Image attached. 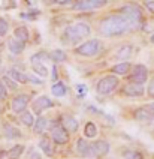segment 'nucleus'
Returning <instances> with one entry per match:
<instances>
[{"instance_id": "obj_1", "label": "nucleus", "mask_w": 154, "mask_h": 159, "mask_svg": "<svg viewBox=\"0 0 154 159\" xmlns=\"http://www.w3.org/2000/svg\"><path fill=\"white\" fill-rule=\"evenodd\" d=\"M127 32H133V29L123 14L109 15L100 23V33L105 36H117Z\"/></svg>"}, {"instance_id": "obj_2", "label": "nucleus", "mask_w": 154, "mask_h": 159, "mask_svg": "<svg viewBox=\"0 0 154 159\" xmlns=\"http://www.w3.org/2000/svg\"><path fill=\"white\" fill-rule=\"evenodd\" d=\"M90 35V26L87 23H75L64 29L63 39L64 42H76Z\"/></svg>"}, {"instance_id": "obj_3", "label": "nucleus", "mask_w": 154, "mask_h": 159, "mask_svg": "<svg viewBox=\"0 0 154 159\" xmlns=\"http://www.w3.org/2000/svg\"><path fill=\"white\" fill-rule=\"evenodd\" d=\"M120 14H123L124 17L127 18V21L130 23V26L133 30H138L141 29V24H142V12L141 9L138 8L136 5H127L120 11Z\"/></svg>"}, {"instance_id": "obj_4", "label": "nucleus", "mask_w": 154, "mask_h": 159, "mask_svg": "<svg viewBox=\"0 0 154 159\" xmlns=\"http://www.w3.org/2000/svg\"><path fill=\"white\" fill-rule=\"evenodd\" d=\"M103 50V45L100 41L97 39H91V41H87L82 45H79L76 48V53L81 54V56H85V57H94V56H99Z\"/></svg>"}, {"instance_id": "obj_5", "label": "nucleus", "mask_w": 154, "mask_h": 159, "mask_svg": "<svg viewBox=\"0 0 154 159\" xmlns=\"http://www.w3.org/2000/svg\"><path fill=\"white\" fill-rule=\"evenodd\" d=\"M118 84H120V81H118V78L115 75H108V77L102 78L97 83L96 90H97V93H100V95H109V93H112L118 87Z\"/></svg>"}, {"instance_id": "obj_6", "label": "nucleus", "mask_w": 154, "mask_h": 159, "mask_svg": "<svg viewBox=\"0 0 154 159\" xmlns=\"http://www.w3.org/2000/svg\"><path fill=\"white\" fill-rule=\"evenodd\" d=\"M135 119L144 123H154V102L138 108L135 111Z\"/></svg>"}, {"instance_id": "obj_7", "label": "nucleus", "mask_w": 154, "mask_h": 159, "mask_svg": "<svg viewBox=\"0 0 154 159\" xmlns=\"http://www.w3.org/2000/svg\"><path fill=\"white\" fill-rule=\"evenodd\" d=\"M148 78V69L145 68L144 65H136L132 69L130 74V83H135V84H144Z\"/></svg>"}, {"instance_id": "obj_8", "label": "nucleus", "mask_w": 154, "mask_h": 159, "mask_svg": "<svg viewBox=\"0 0 154 159\" xmlns=\"http://www.w3.org/2000/svg\"><path fill=\"white\" fill-rule=\"evenodd\" d=\"M106 5V0H81L73 5L75 11H93Z\"/></svg>"}, {"instance_id": "obj_9", "label": "nucleus", "mask_w": 154, "mask_h": 159, "mask_svg": "<svg viewBox=\"0 0 154 159\" xmlns=\"http://www.w3.org/2000/svg\"><path fill=\"white\" fill-rule=\"evenodd\" d=\"M54 105V102L49 99L48 96L45 95H41V96H37L35 101H33V104H32V108H33V113H36V114H41L42 111H45L46 108H51V107Z\"/></svg>"}, {"instance_id": "obj_10", "label": "nucleus", "mask_w": 154, "mask_h": 159, "mask_svg": "<svg viewBox=\"0 0 154 159\" xmlns=\"http://www.w3.org/2000/svg\"><path fill=\"white\" fill-rule=\"evenodd\" d=\"M28 102H30V96L26 95V93H21V95H17V96L12 99V111L14 113H23V111H26V108H27Z\"/></svg>"}, {"instance_id": "obj_11", "label": "nucleus", "mask_w": 154, "mask_h": 159, "mask_svg": "<svg viewBox=\"0 0 154 159\" xmlns=\"http://www.w3.org/2000/svg\"><path fill=\"white\" fill-rule=\"evenodd\" d=\"M51 138H53V141L55 144L62 146V144H66V143L69 141V134L66 132V129H64L62 125H57V126H54L51 129Z\"/></svg>"}, {"instance_id": "obj_12", "label": "nucleus", "mask_w": 154, "mask_h": 159, "mask_svg": "<svg viewBox=\"0 0 154 159\" xmlns=\"http://www.w3.org/2000/svg\"><path fill=\"white\" fill-rule=\"evenodd\" d=\"M109 152V143L105 140H97V141L90 144V156H103Z\"/></svg>"}, {"instance_id": "obj_13", "label": "nucleus", "mask_w": 154, "mask_h": 159, "mask_svg": "<svg viewBox=\"0 0 154 159\" xmlns=\"http://www.w3.org/2000/svg\"><path fill=\"white\" fill-rule=\"evenodd\" d=\"M123 93L127 95V96H142L144 95V87L141 84H135V83H127L126 86L123 87Z\"/></svg>"}, {"instance_id": "obj_14", "label": "nucleus", "mask_w": 154, "mask_h": 159, "mask_svg": "<svg viewBox=\"0 0 154 159\" xmlns=\"http://www.w3.org/2000/svg\"><path fill=\"white\" fill-rule=\"evenodd\" d=\"M62 126L66 129V132H75L78 129V120L69 114H64L62 117Z\"/></svg>"}, {"instance_id": "obj_15", "label": "nucleus", "mask_w": 154, "mask_h": 159, "mask_svg": "<svg viewBox=\"0 0 154 159\" xmlns=\"http://www.w3.org/2000/svg\"><path fill=\"white\" fill-rule=\"evenodd\" d=\"M24 47H26V44L17 41L15 38H12V39L8 41V48H9V51L12 54H21L23 53V50H24Z\"/></svg>"}, {"instance_id": "obj_16", "label": "nucleus", "mask_w": 154, "mask_h": 159, "mask_svg": "<svg viewBox=\"0 0 154 159\" xmlns=\"http://www.w3.org/2000/svg\"><path fill=\"white\" fill-rule=\"evenodd\" d=\"M51 92H53V95L57 98H62L64 96L66 93H67V87H66V84L62 83V81H57L53 84V87H51Z\"/></svg>"}, {"instance_id": "obj_17", "label": "nucleus", "mask_w": 154, "mask_h": 159, "mask_svg": "<svg viewBox=\"0 0 154 159\" xmlns=\"http://www.w3.org/2000/svg\"><path fill=\"white\" fill-rule=\"evenodd\" d=\"M3 132L6 135V138H19V137H21L19 129H17L15 126H12V125H9V123L3 125Z\"/></svg>"}, {"instance_id": "obj_18", "label": "nucleus", "mask_w": 154, "mask_h": 159, "mask_svg": "<svg viewBox=\"0 0 154 159\" xmlns=\"http://www.w3.org/2000/svg\"><path fill=\"white\" fill-rule=\"evenodd\" d=\"M76 150H78V153L81 155V156H90V144L85 141V140H78L76 141Z\"/></svg>"}, {"instance_id": "obj_19", "label": "nucleus", "mask_w": 154, "mask_h": 159, "mask_svg": "<svg viewBox=\"0 0 154 159\" xmlns=\"http://www.w3.org/2000/svg\"><path fill=\"white\" fill-rule=\"evenodd\" d=\"M9 78L14 80V81H17V83H27V75H26L24 72L15 69V68H12L9 71Z\"/></svg>"}, {"instance_id": "obj_20", "label": "nucleus", "mask_w": 154, "mask_h": 159, "mask_svg": "<svg viewBox=\"0 0 154 159\" xmlns=\"http://www.w3.org/2000/svg\"><path fill=\"white\" fill-rule=\"evenodd\" d=\"M14 38L17 41H19V42H24L26 44V41L28 39V30L26 27H17L15 32H14Z\"/></svg>"}, {"instance_id": "obj_21", "label": "nucleus", "mask_w": 154, "mask_h": 159, "mask_svg": "<svg viewBox=\"0 0 154 159\" xmlns=\"http://www.w3.org/2000/svg\"><path fill=\"white\" fill-rule=\"evenodd\" d=\"M23 152H24V146L23 144H17V146H14L6 153V156H8V159H19V156L23 155Z\"/></svg>"}, {"instance_id": "obj_22", "label": "nucleus", "mask_w": 154, "mask_h": 159, "mask_svg": "<svg viewBox=\"0 0 154 159\" xmlns=\"http://www.w3.org/2000/svg\"><path fill=\"white\" fill-rule=\"evenodd\" d=\"M39 147H41V150L45 153L46 156H53V153H54V150H53V146H51V141L48 140V138H42L41 141H39Z\"/></svg>"}, {"instance_id": "obj_23", "label": "nucleus", "mask_w": 154, "mask_h": 159, "mask_svg": "<svg viewBox=\"0 0 154 159\" xmlns=\"http://www.w3.org/2000/svg\"><path fill=\"white\" fill-rule=\"evenodd\" d=\"M46 126H48V120H46L45 117H39L37 120H35L33 129H35L36 134H42V132H45Z\"/></svg>"}, {"instance_id": "obj_24", "label": "nucleus", "mask_w": 154, "mask_h": 159, "mask_svg": "<svg viewBox=\"0 0 154 159\" xmlns=\"http://www.w3.org/2000/svg\"><path fill=\"white\" fill-rule=\"evenodd\" d=\"M130 69V63L123 62V63H117L114 68H112V72L117 74V75H126L127 72Z\"/></svg>"}, {"instance_id": "obj_25", "label": "nucleus", "mask_w": 154, "mask_h": 159, "mask_svg": "<svg viewBox=\"0 0 154 159\" xmlns=\"http://www.w3.org/2000/svg\"><path fill=\"white\" fill-rule=\"evenodd\" d=\"M84 135H85L87 138H94V137L97 135V128H96V125L93 123V122H87V123H85Z\"/></svg>"}, {"instance_id": "obj_26", "label": "nucleus", "mask_w": 154, "mask_h": 159, "mask_svg": "<svg viewBox=\"0 0 154 159\" xmlns=\"http://www.w3.org/2000/svg\"><path fill=\"white\" fill-rule=\"evenodd\" d=\"M32 68H33V71L36 72L37 75H41V77H45L46 74H48V69H46V66L44 62H32Z\"/></svg>"}, {"instance_id": "obj_27", "label": "nucleus", "mask_w": 154, "mask_h": 159, "mask_svg": "<svg viewBox=\"0 0 154 159\" xmlns=\"http://www.w3.org/2000/svg\"><path fill=\"white\" fill-rule=\"evenodd\" d=\"M19 119H21V123H24L26 126H33L35 125V119H33V114L30 111H23Z\"/></svg>"}, {"instance_id": "obj_28", "label": "nucleus", "mask_w": 154, "mask_h": 159, "mask_svg": "<svg viewBox=\"0 0 154 159\" xmlns=\"http://www.w3.org/2000/svg\"><path fill=\"white\" fill-rule=\"evenodd\" d=\"M49 56V59L51 60H54V62H64L66 60V54H64V51H62V50H54L51 54H48Z\"/></svg>"}, {"instance_id": "obj_29", "label": "nucleus", "mask_w": 154, "mask_h": 159, "mask_svg": "<svg viewBox=\"0 0 154 159\" xmlns=\"http://www.w3.org/2000/svg\"><path fill=\"white\" fill-rule=\"evenodd\" d=\"M130 53H132V47H130V45H124V47L120 48V51L117 53V57H120V59H126V57L130 56Z\"/></svg>"}, {"instance_id": "obj_30", "label": "nucleus", "mask_w": 154, "mask_h": 159, "mask_svg": "<svg viewBox=\"0 0 154 159\" xmlns=\"http://www.w3.org/2000/svg\"><path fill=\"white\" fill-rule=\"evenodd\" d=\"M9 30V24L5 18H0V36H5Z\"/></svg>"}, {"instance_id": "obj_31", "label": "nucleus", "mask_w": 154, "mask_h": 159, "mask_svg": "<svg viewBox=\"0 0 154 159\" xmlns=\"http://www.w3.org/2000/svg\"><path fill=\"white\" fill-rule=\"evenodd\" d=\"M2 83L5 84V87H9V89H17V84H15V83H14V81H12V80L9 78V77H5Z\"/></svg>"}, {"instance_id": "obj_32", "label": "nucleus", "mask_w": 154, "mask_h": 159, "mask_svg": "<svg viewBox=\"0 0 154 159\" xmlns=\"http://www.w3.org/2000/svg\"><path fill=\"white\" fill-rule=\"evenodd\" d=\"M6 95H8L6 87H5V84L0 81V101H5V99H6Z\"/></svg>"}, {"instance_id": "obj_33", "label": "nucleus", "mask_w": 154, "mask_h": 159, "mask_svg": "<svg viewBox=\"0 0 154 159\" xmlns=\"http://www.w3.org/2000/svg\"><path fill=\"white\" fill-rule=\"evenodd\" d=\"M126 159H142V155L139 152H129Z\"/></svg>"}, {"instance_id": "obj_34", "label": "nucleus", "mask_w": 154, "mask_h": 159, "mask_svg": "<svg viewBox=\"0 0 154 159\" xmlns=\"http://www.w3.org/2000/svg\"><path fill=\"white\" fill-rule=\"evenodd\" d=\"M145 6H147L148 11H151L154 14V0H147V2H145Z\"/></svg>"}, {"instance_id": "obj_35", "label": "nucleus", "mask_w": 154, "mask_h": 159, "mask_svg": "<svg viewBox=\"0 0 154 159\" xmlns=\"http://www.w3.org/2000/svg\"><path fill=\"white\" fill-rule=\"evenodd\" d=\"M27 81H32V83H35V84H41V83H42V80L36 78V77H32V75H27Z\"/></svg>"}, {"instance_id": "obj_36", "label": "nucleus", "mask_w": 154, "mask_h": 159, "mask_svg": "<svg viewBox=\"0 0 154 159\" xmlns=\"http://www.w3.org/2000/svg\"><path fill=\"white\" fill-rule=\"evenodd\" d=\"M148 95L151 98H154V80L150 83V87H148Z\"/></svg>"}, {"instance_id": "obj_37", "label": "nucleus", "mask_w": 154, "mask_h": 159, "mask_svg": "<svg viewBox=\"0 0 154 159\" xmlns=\"http://www.w3.org/2000/svg\"><path fill=\"white\" fill-rule=\"evenodd\" d=\"M30 159H42V156H41L36 150H33L32 153H30Z\"/></svg>"}, {"instance_id": "obj_38", "label": "nucleus", "mask_w": 154, "mask_h": 159, "mask_svg": "<svg viewBox=\"0 0 154 159\" xmlns=\"http://www.w3.org/2000/svg\"><path fill=\"white\" fill-rule=\"evenodd\" d=\"M78 93H79V95H84V93H85V86H81V84H79V86H78Z\"/></svg>"}, {"instance_id": "obj_39", "label": "nucleus", "mask_w": 154, "mask_h": 159, "mask_svg": "<svg viewBox=\"0 0 154 159\" xmlns=\"http://www.w3.org/2000/svg\"><path fill=\"white\" fill-rule=\"evenodd\" d=\"M53 80H57V68L53 66Z\"/></svg>"}, {"instance_id": "obj_40", "label": "nucleus", "mask_w": 154, "mask_h": 159, "mask_svg": "<svg viewBox=\"0 0 154 159\" xmlns=\"http://www.w3.org/2000/svg\"><path fill=\"white\" fill-rule=\"evenodd\" d=\"M151 42H153V44H154V35L151 36Z\"/></svg>"}, {"instance_id": "obj_41", "label": "nucleus", "mask_w": 154, "mask_h": 159, "mask_svg": "<svg viewBox=\"0 0 154 159\" xmlns=\"http://www.w3.org/2000/svg\"><path fill=\"white\" fill-rule=\"evenodd\" d=\"M0 113H2V108H0Z\"/></svg>"}]
</instances>
